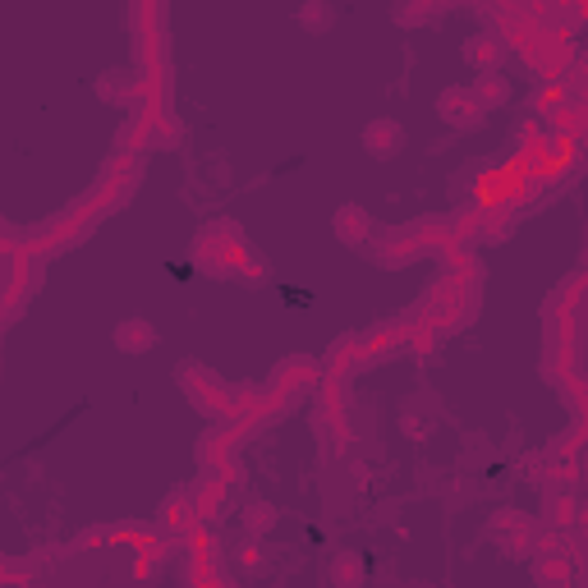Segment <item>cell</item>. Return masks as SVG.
<instances>
[{
    "label": "cell",
    "mask_w": 588,
    "mask_h": 588,
    "mask_svg": "<svg viewBox=\"0 0 588 588\" xmlns=\"http://www.w3.org/2000/svg\"><path fill=\"white\" fill-rule=\"evenodd\" d=\"M272 524H276V511H272L266 501H253V505H249V528H262V533H266Z\"/></svg>",
    "instance_id": "cell-7"
},
{
    "label": "cell",
    "mask_w": 588,
    "mask_h": 588,
    "mask_svg": "<svg viewBox=\"0 0 588 588\" xmlns=\"http://www.w3.org/2000/svg\"><path fill=\"white\" fill-rule=\"evenodd\" d=\"M473 92H478V101L488 106V101H501V97H505V83H501L497 74H478V88H473Z\"/></svg>",
    "instance_id": "cell-6"
},
{
    "label": "cell",
    "mask_w": 588,
    "mask_h": 588,
    "mask_svg": "<svg viewBox=\"0 0 588 588\" xmlns=\"http://www.w3.org/2000/svg\"><path fill=\"white\" fill-rule=\"evenodd\" d=\"M115 345H120V350H129V354H139V350H152L156 336H152L147 322H124V327L115 331Z\"/></svg>",
    "instance_id": "cell-3"
},
{
    "label": "cell",
    "mask_w": 588,
    "mask_h": 588,
    "mask_svg": "<svg viewBox=\"0 0 588 588\" xmlns=\"http://www.w3.org/2000/svg\"><path fill=\"white\" fill-rule=\"evenodd\" d=\"M465 56L478 65V74H492V65L501 60V46H497V42H469Z\"/></svg>",
    "instance_id": "cell-5"
},
{
    "label": "cell",
    "mask_w": 588,
    "mask_h": 588,
    "mask_svg": "<svg viewBox=\"0 0 588 588\" xmlns=\"http://www.w3.org/2000/svg\"><path fill=\"white\" fill-rule=\"evenodd\" d=\"M437 115L446 124H456V129H473L483 120V101H478V92H469V88H446L437 97Z\"/></svg>",
    "instance_id": "cell-1"
},
{
    "label": "cell",
    "mask_w": 588,
    "mask_h": 588,
    "mask_svg": "<svg viewBox=\"0 0 588 588\" xmlns=\"http://www.w3.org/2000/svg\"><path fill=\"white\" fill-rule=\"evenodd\" d=\"M363 143H368L372 156H391V152L400 147V129H395L391 120H377V124L363 129Z\"/></svg>",
    "instance_id": "cell-2"
},
{
    "label": "cell",
    "mask_w": 588,
    "mask_h": 588,
    "mask_svg": "<svg viewBox=\"0 0 588 588\" xmlns=\"http://www.w3.org/2000/svg\"><path fill=\"white\" fill-rule=\"evenodd\" d=\"M336 234L345 239V244L363 239V234H368V211H363V207H340V217H336Z\"/></svg>",
    "instance_id": "cell-4"
}]
</instances>
